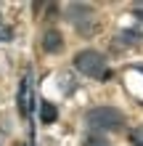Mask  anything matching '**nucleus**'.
<instances>
[{
	"label": "nucleus",
	"instance_id": "nucleus-2",
	"mask_svg": "<svg viewBox=\"0 0 143 146\" xmlns=\"http://www.w3.org/2000/svg\"><path fill=\"white\" fill-rule=\"evenodd\" d=\"M85 122L90 125V130H96V133H103V130L111 133V130H122L125 114L117 106H96V109L88 111Z\"/></svg>",
	"mask_w": 143,
	"mask_h": 146
},
{
	"label": "nucleus",
	"instance_id": "nucleus-4",
	"mask_svg": "<svg viewBox=\"0 0 143 146\" xmlns=\"http://www.w3.org/2000/svg\"><path fill=\"white\" fill-rule=\"evenodd\" d=\"M43 48L48 50V53H58V50L64 48V37H61V32H58V29H48L45 35H43Z\"/></svg>",
	"mask_w": 143,
	"mask_h": 146
},
{
	"label": "nucleus",
	"instance_id": "nucleus-3",
	"mask_svg": "<svg viewBox=\"0 0 143 146\" xmlns=\"http://www.w3.org/2000/svg\"><path fill=\"white\" fill-rule=\"evenodd\" d=\"M66 16H69V21L74 24V29L82 32V35H93L96 27H98L96 11H93V5H88V3H72L66 8Z\"/></svg>",
	"mask_w": 143,
	"mask_h": 146
},
{
	"label": "nucleus",
	"instance_id": "nucleus-1",
	"mask_svg": "<svg viewBox=\"0 0 143 146\" xmlns=\"http://www.w3.org/2000/svg\"><path fill=\"white\" fill-rule=\"evenodd\" d=\"M74 69L82 72L85 77H93V80H109L111 69H109V61L103 53H98L93 48H85L74 56Z\"/></svg>",
	"mask_w": 143,
	"mask_h": 146
},
{
	"label": "nucleus",
	"instance_id": "nucleus-7",
	"mask_svg": "<svg viewBox=\"0 0 143 146\" xmlns=\"http://www.w3.org/2000/svg\"><path fill=\"white\" fill-rule=\"evenodd\" d=\"M140 37H143V35H140L138 29H125V32H119V37H117V40L125 42V45H138Z\"/></svg>",
	"mask_w": 143,
	"mask_h": 146
},
{
	"label": "nucleus",
	"instance_id": "nucleus-5",
	"mask_svg": "<svg viewBox=\"0 0 143 146\" xmlns=\"http://www.w3.org/2000/svg\"><path fill=\"white\" fill-rule=\"evenodd\" d=\"M19 111L29 114V80H24L21 88H19Z\"/></svg>",
	"mask_w": 143,
	"mask_h": 146
},
{
	"label": "nucleus",
	"instance_id": "nucleus-9",
	"mask_svg": "<svg viewBox=\"0 0 143 146\" xmlns=\"http://www.w3.org/2000/svg\"><path fill=\"white\" fill-rule=\"evenodd\" d=\"M132 141H135L138 146H143V130H135V133H132Z\"/></svg>",
	"mask_w": 143,
	"mask_h": 146
},
{
	"label": "nucleus",
	"instance_id": "nucleus-8",
	"mask_svg": "<svg viewBox=\"0 0 143 146\" xmlns=\"http://www.w3.org/2000/svg\"><path fill=\"white\" fill-rule=\"evenodd\" d=\"M56 114H58V111H56V106L53 104H48V101H43V104H40V119H43V122H53V119H56Z\"/></svg>",
	"mask_w": 143,
	"mask_h": 146
},
{
	"label": "nucleus",
	"instance_id": "nucleus-6",
	"mask_svg": "<svg viewBox=\"0 0 143 146\" xmlns=\"http://www.w3.org/2000/svg\"><path fill=\"white\" fill-rule=\"evenodd\" d=\"M82 146H111V143L106 141L103 133H96V130H93V133H88L85 138H82Z\"/></svg>",
	"mask_w": 143,
	"mask_h": 146
},
{
	"label": "nucleus",
	"instance_id": "nucleus-10",
	"mask_svg": "<svg viewBox=\"0 0 143 146\" xmlns=\"http://www.w3.org/2000/svg\"><path fill=\"white\" fill-rule=\"evenodd\" d=\"M135 69H140V72H143V64H138V66H135Z\"/></svg>",
	"mask_w": 143,
	"mask_h": 146
}]
</instances>
